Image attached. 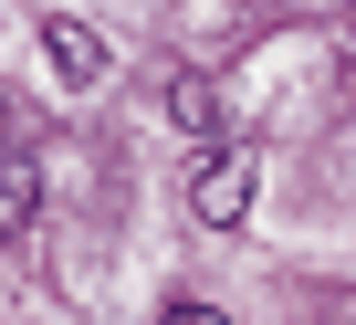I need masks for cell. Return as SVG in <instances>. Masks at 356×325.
Segmentation results:
<instances>
[{
  "instance_id": "cell-1",
  "label": "cell",
  "mask_w": 356,
  "mask_h": 325,
  "mask_svg": "<svg viewBox=\"0 0 356 325\" xmlns=\"http://www.w3.org/2000/svg\"><path fill=\"white\" fill-rule=\"evenodd\" d=\"M252 189H262V157H252L241 136H200V157H189V210H200L210 231H231V221L252 210Z\"/></svg>"
},
{
  "instance_id": "cell-2",
  "label": "cell",
  "mask_w": 356,
  "mask_h": 325,
  "mask_svg": "<svg viewBox=\"0 0 356 325\" xmlns=\"http://www.w3.org/2000/svg\"><path fill=\"white\" fill-rule=\"evenodd\" d=\"M32 210H42V168H32V147L0 136V241H22V231H32Z\"/></svg>"
},
{
  "instance_id": "cell-3",
  "label": "cell",
  "mask_w": 356,
  "mask_h": 325,
  "mask_svg": "<svg viewBox=\"0 0 356 325\" xmlns=\"http://www.w3.org/2000/svg\"><path fill=\"white\" fill-rule=\"evenodd\" d=\"M42 53L63 63V84H105V42H95V32H74V22H53V32H42Z\"/></svg>"
},
{
  "instance_id": "cell-4",
  "label": "cell",
  "mask_w": 356,
  "mask_h": 325,
  "mask_svg": "<svg viewBox=\"0 0 356 325\" xmlns=\"http://www.w3.org/2000/svg\"><path fill=\"white\" fill-rule=\"evenodd\" d=\"M168 105H178V126H189V136H220V95H210L200 74H178V84H168Z\"/></svg>"
},
{
  "instance_id": "cell-5",
  "label": "cell",
  "mask_w": 356,
  "mask_h": 325,
  "mask_svg": "<svg viewBox=\"0 0 356 325\" xmlns=\"http://www.w3.org/2000/svg\"><path fill=\"white\" fill-rule=\"evenodd\" d=\"M168 325H231L220 304H168Z\"/></svg>"
}]
</instances>
